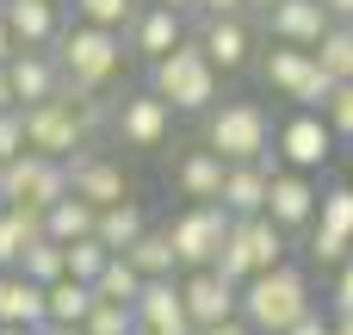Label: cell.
Here are the masks:
<instances>
[{"label":"cell","instance_id":"obj_48","mask_svg":"<svg viewBox=\"0 0 353 335\" xmlns=\"http://www.w3.org/2000/svg\"><path fill=\"white\" fill-rule=\"evenodd\" d=\"M37 335H81V329H62V323H43Z\"/></svg>","mask_w":353,"mask_h":335},{"label":"cell","instance_id":"obj_30","mask_svg":"<svg viewBox=\"0 0 353 335\" xmlns=\"http://www.w3.org/2000/svg\"><path fill=\"white\" fill-rule=\"evenodd\" d=\"M93 305H99V298H93V286H81V280H56V286H50V323H62V329H81Z\"/></svg>","mask_w":353,"mask_h":335},{"label":"cell","instance_id":"obj_13","mask_svg":"<svg viewBox=\"0 0 353 335\" xmlns=\"http://www.w3.org/2000/svg\"><path fill=\"white\" fill-rule=\"evenodd\" d=\"M68 193L87 199L93 211H105V205H124V199H130V174H124V162H112V155H99V149H81V155L68 162Z\"/></svg>","mask_w":353,"mask_h":335},{"label":"cell","instance_id":"obj_47","mask_svg":"<svg viewBox=\"0 0 353 335\" xmlns=\"http://www.w3.org/2000/svg\"><path fill=\"white\" fill-rule=\"evenodd\" d=\"M149 6H174V12H192V0H149Z\"/></svg>","mask_w":353,"mask_h":335},{"label":"cell","instance_id":"obj_24","mask_svg":"<svg viewBox=\"0 0 353 335\" xmlns=\"http://www.w3.org/2000/svg\"><path fill=\"white\" fill-rule=\"evenodd\" d=\"M143 230H149V211H143L137 199H124V205H105V211H99V230H93V236H99L112 255H130Z\"/></svg>","mask_w":353,"mask_h":335},{"label":"cell","instance_id":"obj_40","mask_svg":"<svg viewBox=\"0 0 353 335\" xmlns=\"http://www.w3.org/2000/svg\"><path fill=\"white\" fill-rule=\"evenodd\" d=\"M292 335H335V317H323V311H316V317H304Z\"/></svg>","mask_w":353,"mask_h":335},{"label":"cell","instance_id":"obj_37","mask_svg":"<svg viewBox=\"0 0 353 335\" xmlns=\"http://www.w3.org/2000/svg\"><path fill=\"white\" fill-rule=\"evenodd\" d=\"M25 155V112H0V168Z\"/></svg>","mask_w":353,"mask_h":335},{"label":"cell","instance_id":"obj_5","mask_svg":"<svg viewBox=\"0 0 353 335\" xmlns=\"http://www.w3.org/2000/svg\"><path fill=\"white\" fill-rule=\"evenodd\" d=\"M285 242H292V236H285L273 218H236V224H230V242H223V255H217V274H223L230 286H248V280L285 267Z\"/></svg>","mask_w":353,"mask_h":335},{"label":"cell","instance_id":"obj_46","mask_svg":"<svg viewBox=\"0 0 353 335\" xmlns=\"http://www.w3.org/2000/svg\"><path fill=\"white\" fill-rule=\"evenodd\" d=\"M273 6H285V0H248V12H261V19H267Z\"/></svg>","mask_w":353,"mask_h":335},{"label":"cell","instance_id":"obj_6","mask_svg":"<svg viewBox=\"0 0 353 335\" xmlns=\"http://www.w3.org/2000/svg\"><path fill=\"white\" fill-rule=\"evenodd\" d=\"M68 199V162H50V155H19L0 168V205L6 211H25V218H50V205Z\"/></svg>","mask_w":353,"mask_h":335},{"label":"cell","instance_id":"obj_50","mask_svg":"<svg viewBox=\"0 0 353 335\" xmlns=\"http://www.w3.org/2000/svg\"><path fill=\"white\" fill-rule=\"evenodd\" d=\"M56 6H74V0H56Z\"/></svg>","mask_w":353,"mask_h":335},{"label":"cell","instance_id":"obj_3","mask_svg":"<svg viewBox=\"0 0 353 335\" xmlns=\"http://www.w3.org/2000/svg\"><path fill=\"white\" fill-rule=\"evenodd\" d=\"M149 93H161L174 112H217L223 106V75L211 68V56L199 50V37H186L174 56H161L149 68Z\"/></svg>","mask_w":353,"mask_h":335},{"label":"cell","instance_id":"obj_14","mask_svg":"<svg viewBox=\"0 0 353 335\" xmlns=\"http://www.w3.org/2000/svg\"><path fill=\"white\" fill-rule=\"evenodd\" d=\"M316 211H323L316 180H310V174H292V168H279V174H273V193H267V218H273L285 236H310Z\"/></svg>","mask_w":353,"mask_h":335},{"label":"cell","instance_id":"obj_8","mask_svg":"<svg viewBox=\"0 0 353 335\" xmlns=\"http://www.w3.org/2000/svg\"><path fill=\"white\" fill-rule=\"evenodd\" d=\"M230 211L223 205H186L174 224H168V236H174V261H180V274H199V267H217V255H223V242H230Z\"/></svg>","mask_w":353,"mask_h":335},{"label":"cell","instance_id":"obj_21","mask_svg":"<svg viewBox=\"0 0 353 335\" xmlns=\"http://www.w3.org/2000/svg\"><path fill=\"white\" fill-rule=\"evenodd\" d=\"M223 180H230V162L217 149H186L174 162V186H180L186 205H217L223 199Z\"/></svg>","mask_w":353,"mask_h":335},{"label":"cell","instance_id":"obj_26","mask_svg":"<svg viewBox=\"0 0 353 335\" xmlns=\"http://www.w3.org/2000/svg\"><path fill=\"white\" fill-rule=\"evenodd\" d=\"M93 230H99V211H93L87 199H74V193H68L62 205H50V218H43V236L62 242V249H68V242H87Z\"/></svg>","mask_w":353,"mask_h":335},{"label":"cell","instance_id":"obj_15","mask_svg":"<svg viewBox=\"0 0 353 335\" xmlns=\"http://www.w3.org/2000/svg\"><path fill=\"white\" fill-rule=\"evenodd\" d=\"M186 37H192V31H186V12H174V6H149V0H143V12H137L130 31H124L130 56H143L149 68H155L161 56H174Z\"/></svg>","mask_w":353,"mask_h":335},{"label":"cell","instance_id":"obj_22","mask_svg":"<svg viewBox=\"0 0 353 335\" xmlns=\"http://www.w3.org/2000/svg\"><path fill=\"white\" fill-rule=\"evenodd\" d=\"M273 174H279V162H242V168H230V180H223V211L230 218H267V193H273Z\"/></svg>","mask_w":353,"mask_h":335},{"label":"cell","instance_id":"obj_44","mask_svg":"<svg viewBox=\"0 0 353 335\" xmlns=\"http://www.w3.org/2000/svg\"><path fill=\"white\" fill-rule=\"evenodd\" d=\"M205 335H254V329H248V323L236 317V323H217V329H205Z\"/></svg>","mask_w":353,"mask_h":335},{"label":"cell","instance_id":"obj_20","mask_svg":"<svg viewBox=\"0 0 353 335\" xmlns=\"http://www.w3.org/2000/svg\"><path fill=\"white\" fill-rule=\"evenodd\" d=\"M329 6L323 0H285V6H273L267 12V31H273V44H285V50H316L323 37H329Z\"/></svg>","mask_w":353,"mask_h":335},{"label":"cell","instance_id":"obj_41","mask_svg":"<svg viewBox=\"0 0 353 335\" xmlns=\"http://www.w3.org/2000/svg\"><path fill=\"white\" fill-rule=\"evenodd\" d=\"M323 6H329V19H335V25H353V0H323Z\"/></svg>","mask_w":353,"mask_h":335},{"label":"cell","instance_id":"obj_51","mask_svg":"<svg viewBox=\"0 0 353 335\" xmlns=\"http://www.w3.org/2000/svg\"><path fill=\"white\" fill-rule=\"evenodd\" d=\"M0 280H6V274H0Z\"/></svg>","mask_w":353,"mask_h":335},{"label":"cell","instance_id":"obj_43","mask_svg":"<svg viewBox=\"0 0 353 335\" xmlns=\"http://www.w3.org/2000/svg\"><path fill=\"white\" fill-rule=\"evenodd\" d=\"M12 56H19V44H12V31H6V19H0V68H6Z\"/></svg>","mask_w":353,"mask_h":335},{"label":"cell","instance_id":"obj_18","mask_svg":"<svg viewBox=\"0 0 353 335\" xmlns=\"http://www.w3.org/2000/svg\"><path fill=\"white\" fill-rule=\"evenodd\" d=\"M6 75H12V99H19V112L25 106H43V99H62V62H56V50H19L12 62H6Z\"/></svg>","mask_w":353,"mask_h":335},{"label":"cell","instance_id":"obj_29","mask_svg":"<svg viewBox=\"0 0 353 335\" xmlns=\"http://www.w3.org/2000/svg\"><path fill=\"white\" fill-rule=\"evenodd\" d=\"M93 298H99V305H130V311H137V298H143V274H137L124 255H112V267L93 280Z\"/></svg>","mask_w":353,"mask_h":335},{"label":"cell","instance_id":"obj_17","mask_svg":"<svg viewBox=\"0 0 353 335\" xmlns=\"http://www.w3.org/2000/svg\"><path fill=\"white\" fill-rule=\"evenodd\" d=\"M192 37H199V50L211 56L217 75H236V68L254 62V25L248 19H199Z\"/></svg>","mask_w":353,"mask_h":335},{"label":"cell","instance_id":"obj_31","mask_svg":"<svg viewBox=\"0 0 353 335\" xmlns=\"http://www.w3.org/2000/svg\"><path fill=\"white\" fill-rule=\"evenodd\" d=\"M316 62H323V75L341 87V81H353V25H329V37L310 50Z\"/></svg>","mask_w":353,"mask_h":335},{"label":"cell","instance_id":"obj_42","mask_svg":"<svg viewBox=\"0 0 353 335\" xmlns=\"http://www.w3.org/2000/svg\"><path fill=\"white\" fill-rule=\"evenodd\" d=\"M0 112H19V99H12V75L0 68Z\"/></svg>","mask_w":353,"mask_h":335},{"label":"cell","instance_id":"obj_45","mask_svg":"<svg viewBox=\"0 0 353 335\" xmlns=\"http://www.w3.org/2000/svg\"><path fill=\"white\" fill-rule=\"evenodd\" d=\"M335 317V335H353V311H329Z\"/></svg>","mask_w":353,"mask_h":335},{"label":"cell","instance_id":"obj_7","mask_svg":"<svg viewBox=\"0 0 353 335\" xmlns=\"http://www.w3.org/2000/svg\"><path fill=\"white\" fill-rule=\"evenodd\" d=\"M261 81H267L279 99H292L298 112H323V99L335 93V81L323 75V62H316L310 50H285V44H273V50L261 56Z\"/></svg>","mask_w":353,"mask_h":335},{"label":"cell","instance_id":"obj_36","mask_svg":"<svg viewBox=\"0 0 353 335\" xmlns=\"http://www.w3.org/2000/svg\"><path fill=\"white\" fill-rule=\"evenodd\" d=\"M323 124L335 131V143H353V81H341V87L323 99Z\"/></svg>","mask_w":353,"mask_h":335},{"label":"cell","instance_id":"obj_33","mask_svg":"<svg viewBox=\"0 0 353 335\" xmlns=\"http://www.w3.org/2000/svg\"><path fill=\"white\" fill-rule=\"evenodd\" d=\"M137 12H143V0H74V19L99 25V31H130Z\"/></svg>","mask_w":353,"mask_h":335},{"label":"cell","instance_id":"obj_23","mask_svg":"<svg viewBox=\"0 0 353 335\" xmlns=\"http://www.w3.org/2000/svg\"><path fill=\"white\" fill-rule=\"evenodd\" d=\"M0 323L6 329H43L50 323V292L25 274H6L0 280Z\"/></svg>","mask_w":353,"mask_h":335},{"label":"cell","instance_id":"obj_34","mask_svg":"<svg viewBox=\"0 0 353 335\" xmlns=\"http://www.w3.org/2000/svg\"><path fill=\"white\" fill-rule=\"evenodd\" d=\"M105 267H112V249H105L99 236H87V242H68V280L93 286V280H99Z\"/></svg>","mask_w":353,"mask_h":335},{"label":"cell","instance_id":"obj_2","mask_svg":"<svg viewBox=\"0 0 353 335\" xmlns=\"http://www.w3.org/2000/svg\"><path fill=\"white\" fill-rule=\"evenodd\" d=\"M124 56H130V44H124V31H99V25H68L62 31V44H56V62H62V93H105L112 81H118V68H124Z\"/></svg>","mask_w":353,"mask_h":335},{"label":"cell","instance_id":"obj_4","mask_svg":"<svg viewBox=\"0 0 353 335\" xmlns=\"http://www.w3.org/2000/svg\"><path fill=\"white\" fill-rule=\"evenodd\" d=\"M205 149H217L230 168L242 162H279L273 155V118L261 99H223L217 112H205Z\"/></svg>","mask_w":353,"mask_h":335},{"label":"cell","instance_id":"obj_39","mask_svg":"<svg viewBox=\"0 0 353 335\" xmlns=\"http://www.w3.org/2000/svg\"><path fill=\"white\" fill-rule=\"evenodd\" d=\"M329 311H353V261L335 267V286H329Z\"/></svg>","mask_w":353,"mask_h":335},{"label":"cell","instance_id":"obj_28","mask_svg":"<svg viewBox=\"0 0 353 335\" xmlns=\"http://www.w3.org/2000/svg\"><path fill=\"white\" fill-rule=\"evenodd\" d=\"M19 274H25V280H37V286L50 292L56 280H68V249H62V242H50V236H37V242L25 249V261H19Z\"/></svg>","mask_w":353,"mask_h":335},{"label":"cell","instance_id":"obj_38","mask_svg":"<svg viewBox=\"0 0 353 335\" xmlns=\"http://www.w3.org/2000/svg\"><path fill=\"white\" fill-rule=\"evenodd\" d=\"M199 19H248V0H192Z\"/></svg>","mask_w":353,"mask_h":335},{"label":"cell","instance_id":"obj_27","mask_svg":"<svg viewBox=\"0 0 353 335\" xmlns=\"http://www.w3.org/2000/svg\"><path fill=\"white\" fill-rule=\"evenodd\" d=\"M43 236V218H25V211H6L0 205V274H19L25 249Z\"/></svg>","mask_w":353,"mask_h":335},{"label":"cell","instance_id":"obj_35","mask_svg":"<svg viewBox=\"0 0 353 335\" xmlns=\"http://www.w3.org/2000/svg\"><path fill=\"white\" fill-rule=\"evenodd\" d=\"M81 335H137V311L130 305H93Z\"/></svg>","mask_w":353,"mask_h":335},{"label":"cell","instance_id":"obj_49","mask_svg":"<svg viewBox=\"0 0 353 335\" xmlns=\"http://www.w3.org/2000/svg\"><path fill=\"white\" fill-rule=\"evenodd\" d=\"M0 335H37V329H6V323H0Z\"/></svg>","mask_w":353,"mask_h":335},{"label":"cell","instance_id":"obj_9","mask_svg":"<svg viewBox=\"0 0 353 335\" xmlns=\"http://www.w3.org/2000/svg\"><path fill=\"white\" fill-rule=\"evenodd\" d=\"M87 118L68 106V99H43V106H25V149L31 155H50V162H74L87 149Z\"/></svg>","mask_w":353,"mask_h":335},{"label":"cell","instance_id":"obj_12","mask_svg":"<svg viewBox=\"0 0 353 335\" xmlns=\"http://www.w3.org/2000/svg\"><path fill=\"white\" fill-rule=\"evenodd\" d=\"M180 298H186V317L199 323V335L217 329V323H236V317H242V286H230L217 267L180 274Z\"/></svg>","mask_w":353,"mask_h":335},{"label":"cell","instance_id":"obj_25","mask_svg":"<svg viewBox=\"0 0 353 335\" xmlns=\"http://www.w3.org/2000/svg\"><path fill=\"white\" fill-rule=\"evenodd\" d=\"M124 261H130V267H137L143 280H180V261H174V236H168V224H161V230L149 224V230L137 236V249H130Z\"/></svg>","mask_w":353,"mask_h":335},{"label":"cell","instance_id":"obj_52","mask_svg":"<svg viewBox=\"0 0 353 335\" xmlns=\"http://www.w3.org/2000/svg\"><path fill=\"white\" fill-rule=\"evenodd\" d=\"M137 335H143V329H137Z\"/></svg>","mask_w":353,"mask_h":335},{"label":"cell","instance_id":"obj_1","mask_svg":"<svg viewBox=\"0 0 353 335\" xmlns=\"http://www.w3.org/2000/svg\"><path fill=\"white\" fill-rule=\"evenodd\" d=\"M304 317H316V286H310L304 267L285 261V267L242 286V323L254 335H292Z\"/></svg>","mask_w":353,"mask_h":335},{"label":"cell","instance_id":"obj_16","mask_svg":"<svg viewBox=\"0 0 353 335\" xmlns=\"http://www.w3.org/2000/svg\"><path fill=\"white\" fill-rule=\"evenodd\" d=\"M62 12L68 6H56V0H0V19H6V31H12L19 50H56L62 31H68Z\"/></svg>","mask_w":353,"mask_h":335},{"label":"cell","instance_id":"obj_10","mask_svg":"<svg viewBox=\"0 0 353 335\" xmlns=\"http://www.w3.org/2000/svg\"><path fill=\"white\" fill-rule=\"evenodd\" d=\"M273 155H279V168H292V174H316V168H329V155H335V131L323 124V112H292V118L273 131Z\"/></svg>","mask_w":353,"mask_h":335},{"label":"cell","instance_id":"obj_19","mask_svg":"<svg viewBox=\"0 0 353 335\" xmlns=\"http://www.w3.org/2000/svg\"><path fill=\"white\" fill-rule=\"evenodd\" d=\"M137 329H143V335H199V323L186 317L180 280H143V298H137Z\"/></svg>","mask_w":353,"mask_h":335},{"label":"cell","instance_id":"obj_11","mask_svg":"<svg viewBox=\"0 0 353 335\" xmlns=\"http://www.w3.org/2000/svg\"><path fill=\"white\" fill-rule=\"evenodd\" d=\"M168 131H174V106L161 99V93H124L118 99V118H112V137L124 143V149H161L168 143Z\"/></svg>","mask_w":353,"mask_h":335},{"label":"cell","instance_id":"obj_32","mask_svg":"<svg viewBox=\"0 0 353 335\" xmlns=\"http://www.w3.org/2000/svg\"><path fill=\"white\" fill-rule=\"evenodd\" d=\"M310 230H323V236H335V242L353 249V186H329L323 193V211H316Z\"/></svg>","mask_w":353,"mask_h":335}]
</instances>
